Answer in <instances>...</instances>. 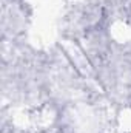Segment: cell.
<instances>
[{"mask_svg":"<svg viewBox=\"0 0 131 133\" xmlns=\"http://www.w3.org/2000/svg\"><path fill=\"white\" fill-rule=\"evenodd\" d=\"M105 118L96 102L71 99L57 107L56 133H105Z\"/></svg>","mask_w":131,"mask_h":133,"instance_id":"cell-2","label":"cell"},{"mask_svg":"<svg viewBox=\"0 0 131 133\" xmlns=\"http://www.w3.org/2000/svg\"><path fill=\"white\" fill-rule=\"evenodd\" d=\"M91 66L110 104H131V43H113L106 54Z\"/></svg>","mask_w":131,"mask_h":133,"instance_id":"cell-1","label":"cell"}]
</instances>
